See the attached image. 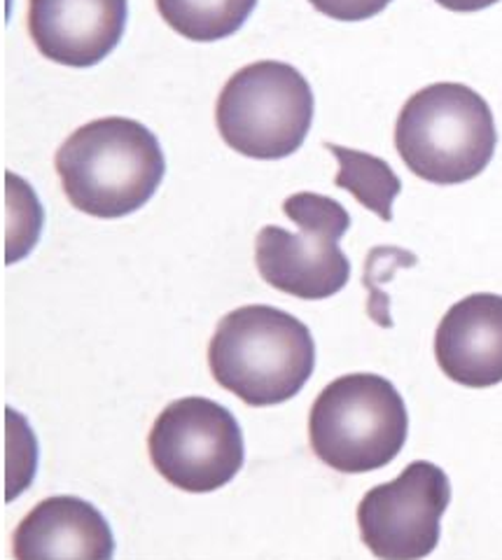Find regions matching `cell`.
<instances>
[{
    "label": "cell",
    "instance_id": "obj_1",
    "mask_svg": "<svg viewBox=\"0 0 502 560\" xmlns=\"http://www.w3.org/2000/svg\"><path fill=\"white\" fill-rule=\"evenodd\" d=\"M55 166L68 201L92 218L115 220L154 197L166 175V156L141 121L103 117L66 138Z\"/></svg>",
    "mask_w": 502,
    "mask_h": 560
},
{
    "label": "cell",
    "instance_id": "obj_2",
    "mask_svg": "<svg viewBox=\"0 0 502 560\" xmlns=\"http://www.w3.org/2000/svg\"><path fill=\"white\" fill-rule=\"evenodd\" d=\"M213 378L250 407L283 405L316 370V341L294 315L265 304L241 306L218 323L209 346Z\"/></svg>",
    "mask_w": 502,
    "mask_h": 560
},
{
    "label": "cell",
    "instance_id": "obj_3",
    "mask_svg": "<svg viewBox=\"0 0 502 560\" xmlns=\"http://www.w3.org/2000/svg\"><path fill=\"white\" fill-rule=\"evenodd\" d=\"M495 145L491 105L460 82L423 86L397 115L395 148L407 168L432 185L477 178L491 164Z\"/></svg>",
    "mask_w": 502,
    "mask_h": 560
},
{
    "label": "cell",
    "instance_id": "obj_4",
    "mask_svg": "<svg viewBox=\"0 0 502 560\" xmlns=\"http://www.w3.org/2000/svg\"><path fill=\"white\" fill-rule=\"evenodd\" d=\"M409 413L395 385L378 374H346L325 385L308 416L316 458L343 475L390 465L405 448Z\"/></svg>",
    "mask_w": 502,
    "mask_h": 560
},
{
    "label": "cell",
    "instance_id": "obj_5",
    "mask_svg": "<svg viewBox=\"0 0 502 560\" xmlns=\"http://www.w3.org/2000/svg\"><path fill=\"white\" fill-rule=\"evenodd\" d=\"M316 98L308 80L283 61H257L222 86L215 125L234 152L276 162L297 152L314 125Z\"/></svg>",
    "mask_w": 502,
    "mask_h": 560
},
{
    "label": "cell",
    "instance_id": "obj_6",
    "mask_svg": "<svg viewBox=\"0 0 502 560\" xmlns=\"http://www.w3.org/2000/svg\"><path fill=\"white\" fill-rule=\"evenodd\" d=\"M283 213L300 226V234L273 224L259 230L255 238L259 276L271 288L308 302L341 292L351 278V261L339 248L351 226L349 210L332 197L297 191L283 201Z\"/></svg>",
    "mask_w": 502,
    "mask_h": 560
},
{
    "label": "cell",
    "instance_id": "obj_7",
    "mask_svg": "<svg viewBox=\"0 0 502 560\" xmlns=\"http://www.w3.org/2000/svg\"><path fill=\"white\" fill-rule=\"evenodd\" d=\"M154 469L187 493H211L227 486L246 460L236 416L206 397H183L154 420L148 436Z\"/></svg>",
    "mask_w": 502,
    "mask_h": 560
},
{
    "label": "cell",
    "instance_id": "obj_8",
    "mask_svg": "<svg viewBox=\"0 0 502 560\" xmlns=\"http://www.w3.org/2000/svg\"><path fill=\"white\" fill-rule=\"evenodd\" d=\"M452 481L435 463L413 460L402 475L367 490L358 504L365 547L384 560H419L440 545Z\"/></svg>",
    "mask_w": 502,
    "mask_h": 560
},
{
    "label": "cell",
    "instance_id": "obj_9",
    "mask_svg": "<svg viewBox=\"0 0 502 560\" xmlns=\"http://www.w3.org/2000/svg\"><path fill=\"white\" fill-rule=\"evenodd\" d=\"M129 0H28V33L38 51L68 68H92L122 40Z\"/></svg>",
    "mask_w": 502,
    "mask_h": 560
},
{
    "label": "cell",
    "instance_id": "obj_10",
    "mask_svg": "<svg viewBox=\"0 0 502 560\" xmlns=\"http://www.w3.org/2000/svg\"><path fill=\"white\" fill-rule=\"evenodd\" d=\"M435 358L465 388L502 383V294L477 292L448 308L435 331Z\"/></svg>",
    "mask_w": 502,
    "mask_h": 560
},
{
    "label": "cell",
    "instance_id": "obj_11",
    "mask_svg": "<svg viewBox=\"0 0 502 560\" xmlns=\"http://www.w3.org/2000/svg\"><path fill=\"white\" fill-rule=\"evenodd\" d=\"M12 549L20 560H108L115 553V537L106 516L92 502L57 495L38 502L16 525Z\"/></svg>",
    "mask_w": 502,
    "mask_h": 560
},
{
    "label": "cell",
    "instance_id": "obj_12",
    "mask_svg": "<svg viewBox=\"0 0 502 560\" xmlns=\"http://www.w3.org/2000/svg\"><path fill=\"white\" fill-rule=\"evenodd\" d=\"M325 148L330 150L339 162L335 185L353 195L358 203L372 210L374 215H378L384 222H390L393 201L402 191V183L390 168V164L386 160H381V156L341 148L335 143H325Z\"/></svg>",
    "mask_w": 502,
    "mask_h": 560
},
{
    "label": "cell",
    "instance_id": "obj_13",
    "mask_svg": "<svg viewBox=\"0 0 502 560\" xmlns=\"http://www.w3.org/2000/svg\"><path fill=\"white\" fill-rule=\"evenodd\" d=\"M257 0H157L162 20L195 43L230 38L244 28Z\"/></svg>",
    "mask_w": 502,
    "mask_h": 560
},
{
    "label": "cell",
    "instance_id": "obj_14",
    "mask_svg": "<svg viewBox=\"0 0 502 560\" xmlns=\"http://www.w3.org/2000/svg\"><path fill=\"white\" fill-rule=\"evenodd\" d=\"M308 3L337 22H365L384 12L390 0H308Z\"/></svg>",
    "mask_w": 502,
    "mask_h": 560
},
{
    "label": "cell",
    "instance_id": "obj_15",
    "mask_svg": "<svg viewBox=\"0 0 502 560\" xmlns=\"http://www.w3.org/2000/svg\"><path fill=\"white\" fill-rule=\"evenodd\" d=\"M437 3L452 12H479L495 5L498 0H437Z\"/></svg>",
    "mask_w": 502,
    "mask_h": 560
}]
</instances>
